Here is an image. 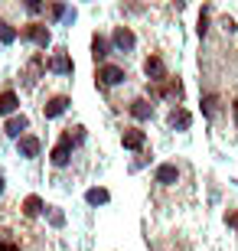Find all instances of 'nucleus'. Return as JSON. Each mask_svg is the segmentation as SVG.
Here are the masks:
<instances>
[{
    "label": "nucleus",
    "instance_id": "nucleus-15",
    "mask_svg": "<svg viewBox=\"0 0 238 251\" xmlns=\"http://www.w3.org/2000/svg\"><path fill=\"white\" fill-rule=\"evenodd\" d=\"M108 199H111L108 189H88V193H85V202L88 205H105Z\"/></svg>",
    "mask_w": 238,
    "mask_h": 251
},
{
    "label": "nucleus",
    "instance_id": "nucleus-17",
    "mask_svg": "<svg viewBox=\"0 0 238 251\" xmlns=\"http://www.w3.org/2000/svg\"><path fill=\"white\" fill-rule=\"evenodd\" d=\"M23 212H26L29 219H36V215L43 212V199H39V196H29L26 202H23Z\"/></svg>",
    "mask_w": 238,
    "mask_h": 251
},
{
    "label": "nucleus",
    "instance_id": "nucleus-21",
    "mask_svg": "<svg viewBox=\"0 0 238 251\" xmlns=\"http://www.w3.org/2000/svg\"><path fill=\"white\" fill-rule=\"evenodd\" d=\"M26 7H29V13H39V10H43V3H39V0H29Z\"/></svg>",
    "mask_w": 238,
    "mask_h": 251
},
{
    "label": "nucleus",
    "instance_id": "nucleus-7",
    "mask_svg": "<svg viewBox=\"0 0 238 251\" xmlns=\"http://www.w3.org/2000/svg\"><path fill=\"white\" fill-rule=\"evenodd\" d=\"M144 130H124V134H121V144H124V147L128 150H140L144 147Z\"/></svg>",
    "mask_w": 238,
    "mask_h": 251
},
{
    "label": "nucleus",
    "instance_id": "nucleus-9",
    "mask_svg": "<svg viewBox=\"0 0 238 251\" xmlns=\"http://www.w3.org/2000/svg\"><path fill=\"white\" fill-rule=\"evenodd\" d=\"M49 69H53V72H59V75H72V59L65 56V52H55L53 62H49Z\"/></svg>",
    "mask_w": 238,
    "mask_h": 251
},
{
    "label": "nucleus",
    "instance_id": "nucleus-14",
    "mask_svg": "<svg viewBox=\"0 0 238 251\" xmlns=\"http://www.w3.org/2000/svg\"><path fill=\"white\" fill-rule=\"evenodd\" d=\"M17 95H13V92H3V95H0V114H13V111H17Z\"/></svg>",
    "mask_w": 238,
    "mask_h": 251
},
{
    "label": "nucleus",
    "instance_id": "nucleus-2",
    "mask_svg": "<svg viewBox=\"0 0 238 251\" xmlns=\"http://www.w3.org/2000/svg\"><path fill=\"white\" fill-rule=\"evenodd\" d=\"M114 46H118L121 52H131V49L137 46V39H134V33H131L128 26H118L114 29Z\"/></svg>",
    "mask_w": 238,
    "mask_h": 251
},
{
    "label": "nucleus",
    "instance_id": "nucleus-8",
    "mask_svg": "<svg viewBox=\"0 0 238 251\" xmlns=\"http://www.w3.org/2000/svg\"><path fill=\"white\" fill-rule=\"evenodd\" d=\"M39 147H43L39 137H20V157H39Z\"/></svg>",
    "mask_w": 238,
    "mask_h": 251
},
{
    "label": "nucleus",
    "instance_id": "nucleus-5",
    "mask_svg": "<svg viewBox=\"0 0 238 251\" xmlns=\"http://www.w3.org/2000/svg\"><path fill=\"white\" fill-rule=\"evenodd\" d=\"M23 36H26L29 43H36V46H43V49L49 46V29H46V26H39V23L26 26V33H23Z\"/></svg>",
    "mask_w": 238,
    "mask_h": 251
},
{
    "label": "nucleus",
    "instance_id": "nucleus-20",
    "mask_svg": "<svg viewBox=\"0 0 238 251\" xmlns=\"http://www.w3.org/2000/svg\"><path fill=\"white\" fill-rule=\"evenodd\" d=\"M53 225H55V228H59V225H65V215L62 212H53Z\"/></svg>",
    "mask_w": 238,
    "mask_h": 251
},
{
    "label": "nucleus",
    "instance_id": "nucleus-25",
    "mask_svg": "<svg viewBox=\"0 0 238 251\" xmlns=\"http://www.w3.org/2000/svg\"><path fill=\"white\" fill-rule=\"evenodd\" d=\"M0 193H3V176H0Z\"/></svg>",
    "mask_w": 238,
    "mask_h": 251
},
{
    "label": "nucleus",
    "instance_id": "nucleus-12",
    "mask_svg": "<svg viewBox=\"0 0 238 251\" xmlns=\"http://www.w3.org/2000/svg\"><path fill=\"white\" fill-rule=\"evenodd\" d=\"M26 127H29V121L23 118V114H20V118H10V121H7V134H10V137H23V130H26Z\"/></svg>",
    "mask_w": 238,
    "mask_h": 251
},
{
    "label": "nucleus",
    "instance_id": "nucleus-16",
    "mask_svg": "<svg viewBox=\"0 0 238 251\" xmlns=\"http://www.w3.org/2000/svg\"><path fill=\"white\" fill-rule=\"evenodd\" d=\"M92 56H95V62H101V59L108 56V39H105V36L92 39Z\"/></svg>",
    "mask_w": 238,
    "mask_h": 251
},
{
    "label": "nucleus",
    "instance_id": "nucleus-18",
    "mask_svg": "<svg viewBox=\"0 0 238 251\" xmlns=\"http://www.w3.org/2000/svg\"><path fill=\"white\" fill-rule=\"evenodd\" d=\"M215 108H219V98H215V95H209V98L202 101V111H206V114L212 118V114H215Z\"/></svg>",
    "mask_w": 238,
    "mask_h": 251
},
{
    "label": "nucleus",
    "instance_id": "nucleus-22",
    "mask_svg": "<svg viewBox=\"0 0 238 251\" xmlns=\"http://www.w3.org/2000/svg\"><path fill=\"white\" fill-rule=\"evenodd\" d=\"M0 251H20V248H17V245H10V242H3V245H0Z\"/></svg>",
    "mask_w": 238,
    "mask_h": 251
},
{
    "label": "nucleus",
    "instance_id": "nucleus-23",
    "mask_svg": "<svg viewBox=\"0 0 238 251\" xmlns=\"http://www.w3.org/2000/svg\"><path fill=\"white\" fill-rule=\"evenodd\" d=\"M229 225H232V228H238V212H232V215H229Z\"/></svg>",
    "mask_w": 238,
    "mask_h": 251
},
{
    "label": "nucleus",
    "instance_id": "nucleus-10",
    "mask_svg": "<svg viewBox=\"0 0 238 251\" xmlns=\"http://www.w3.org/2000/svg\"><path fill=\"white\" fill-rule=\"evenodd\" d=\"M189 124H192L189 111H183V108H173V111H170V127H176V130H186Z\"/></svg>",
    "mask_w": 238,
    "mask_h": 251
},
{
    "label": "nucleus",
    "instance_id": "nucleus-6",
    "mask_svg": "<svg viewBox=\"0 0 238 251\" xmlns=\"http://www.w3.org/2000/svg\"><path fill=\"white\" fill-rule=\"evenodd\" d=\"M69 153H72V140L62 137L59 144H55V150H53V163L55 167H65V163H69Z\"/></svg>",
    "mask_w": 238,
    "mask_h": 251
},
{
    "label": "nucleus",
    "instance_id": "nucleus-24",
    "mask_svg": "<svg viewBox=\"0 0 238 251\" xmlns=\"http://www.w3.org/2000/svg\"><path fill=\"white\" fill-rule=\"evenodd\" d=\"M235 124H238V101H235Z\"/></svg>",
    "mask_w": 238,
    "mask_h": 251
},
{
    "label": "nucleus",
    "instance_id": "nucleus-13",
    "mask_svg": "<svg viewBox=\"0 0 238 251\" xmlns=\"http://www.w3.org/2000/svg\"><path fill=\"white\" fill-rule=\"evenodd\" d=\"M65 108H69V98H65V95H59V98H53V101L46 104V118H59Z\"/></svg>",
    "mask_w": 238,
    "mask_h": 251
},
{
    "label": "nucleus",
    "instance_id": "nucleus-4",
    "mask_svg": "<svg viewBox=\"0 0 238 251\" xmlns=\"http://www.w3.org/2000/svg\"><path fill=\"white\" fill-rule=\"evenodd\" d=\"M144 72H147V78H150V82H163V78H166V69H163V62H160L157 56H150L144 62Z\"/></svg>",
    "mask_w": 238,
    "mask_h": 251
},
{
    "label": "nucleus",
    "instance_id": "nucleus-19",
    "mask_svg": "<svg viewBox=\"0 0 238 251\" xmlns=\"http://www.w3.org/2000/svg\"><path fill=\"white\" fill-rule=\"evenodd\" d=\"M13 39H17V33H13L10 26H3V23H0V43H13Z\"/></svg>",
    "mask_w": 238,
    "mask_h": 251
},
{
    "label": "nucleus",
    "instance_id": "nucleus-1",
    "mask_svg": "<svg viewBox=\"0 0 238 251\" xmlns=\"http://www.w3.org/2000/svg\"><path fill=\"white\" fill-rule=\"evenodd\" d=\"M154 179L160 183V186H173L176 179H180V170H176L173 163H160V167H157V173H154Z\"/></svg>",
    "mask_w": 238,
    "mask_h": 251
},
{
    "label": "nucleus",
    "instance_id": "nucleus-3",
    "mask_svg": "<svg viewBox=\"0 0 238 251\" xmlns=\"http://www.w3.org/2000/svg\"><path fill=\"white\" fill-rule=\"evenodd\" d=\"M98 78H101V85H121L124 82V69H118V65H101Z\"/></svg>",
    "mask_w": 238,
    "mask_h": 251
},
{
    "label": "nucleus",
    "instance_id": "nucleus-11",
    "mask_svg": "<svg viewBox=\"0 0 238 251\" xmlns=\"http://www.w3.org/2000/svg\"><path fill=\"white\" fill-rule=\"evenodd\" d=\"M131 114H134L137 121H147V118L154 114V104H150V101H144V98H140V101H134V104H131Z\"/></svg>",
    "mask_w": 238,
    "mask_h": 251
}]
</instances>
